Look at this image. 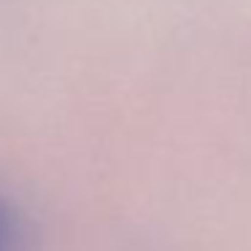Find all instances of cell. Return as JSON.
<instances>
[{
    "mask_svg": "<svg viewBox=\"0 0 251 251\" xmlns=\"http://www.w3.org/2000/svg\"><path fill=\"white\" fill-rule=\"evenodd\" d=\"M19 249V216L14 205L0 195V251Z\"/></svg>",
    "mask_w": 251,
    "mask_h": 251,
    "instance_id": "6da1fadb",
    "label": "cell"
}]
</instances>
